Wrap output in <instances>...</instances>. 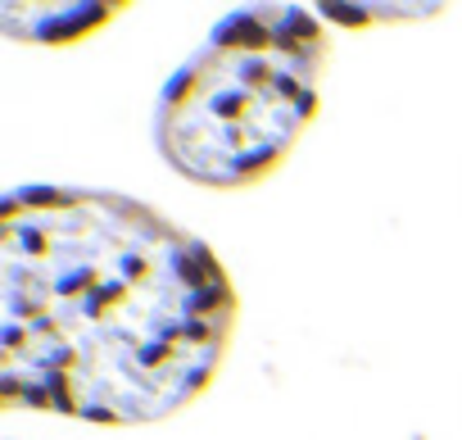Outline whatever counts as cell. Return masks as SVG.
<instances>
[{"label":"cell","mask_w":462,"mask_h":440,"mask_svg":"<svg viewBox=\"0 0 462 440\" xmlns=\"http://www.w3.org/2000/svg\"><path fill=\"white\" fill-rule=\"evenodd\" d=\"M5 14L32 19V23L5 28V37H14V42H73V37L109 23L118 14V5H5Z\"/></svg>","instance_id":"obj_3"},{"label":"cell","mask_w":462,"mask_h":440,"mask_svg":"<svg viewBox=\"0 0 462 440\" xmlns=\"http://www.w3.org/2000/svg\"><path fill=\"white\" fill-rule=\"evenodd\" d=\"M241 300L217 255L141 200L23 186L0 204V404L96 426L181 413Z\"/></svg>","instance_id":"obj_1"},{"label":"cell","mask_w":462,"mask_h":440,"mask_svg":"<svg viewBox=\"0 0 462 440\" xmlns=\"http://www.w3.org/2000/svg\"><path fill=\"white\" fill-rule=\"evenodd\" d=\"M327 55L318 14L300 5L231 10L163 87L159 154L199 186L236 191L263 182L313 123Z\"/></svg>","instance_id":"obj_2"}]
</instances>
